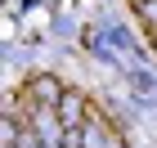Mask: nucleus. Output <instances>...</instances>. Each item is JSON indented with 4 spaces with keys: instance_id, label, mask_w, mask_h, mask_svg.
<instances>
[{
    "instance_id": "20e7f679",
    "label": "nucleus",
    "mask_w": 157,
    "mask_h": 148,
    "mask_svg": "<svg viewBox=\"0 0 157 148\" xmlns=\"http://www.w3.org/2000/svg\"><path fill=\"white\" fill-rule=\"evenodd\" d=\"M81 148H112V139L103 135V126L85 121V126H81Z\"/></svg>"
},
{
    "instance_id": "7ed1b4c3",
    "label": "nucleus",
    "mask_w": 157,
    "mask_h": 148,
    "mask_svg": "<svg viewBox=\"0 0 157 148\" xmlns=\"http://www.w3.org/2000/svg\"><path fill=\"white\" fill-rule=\"evenodd\" d=\"M59 121H63V130L85 126V117H81V99H76V94H63V103H59Z\"/></svg>"
},
{
    "instance_id": "f257e3e1",
    "label": "nucleus",
    "mask_w": 157,
    "mask_h": 148,
    "mask_svg": "<svg viewBox=\"0 0 157 148\" xmlns=\"http://www.w3.org/2000/svg\"><path fill=\"white\" fill-rule=\"evenodd\" d=\"M32 130H36L49 148H63V135H67V130H59V126H54V117H49L45 108H32Z\"/></svg>"
},
{
    "instance_id": "423d86ee",
    "label": "nucleus",
    "mask_w": 157,
    "mask_h": 148,
    "mask_svg": "<svg viewBox=\"0 0 157 148\" xmlns=\"http://www.w3.org/2000/svg\"><path fill=\"white\" fill-rule=\"evenodd\" d=\"M139 9H144V18H153V23H157V0H144Z\"/></svg>"
},
{
    "instance_id": "39448f33",
    "label": "nucleus",
    "mask_w": 157,
    "mask_h": 148,
    "mask_svg": "<svg viewBox=\"0 0 157 148\" xmlns=\"http://www.w3.org/2000/svg\"><path fill=\"white\" fill-rule=\"evenodd\" d=\"M18 148H49V144H45V139H40V135H36V130H27V135H23V139H18Z\"/></svg>"
},
{
    "instance_id": "f03ea898",
    "label": "nucleus",
    "mask_w": 157,
    "mask_h": 148,
    "mask_svg": "<svg viewBox=\"0 0 157 148\" xmlns=\"http://www.w3.org/2000/svg\"><path fill=\"white\" fill-rule=\"evenodd\" d=\"M32 99L45 103V108H59V103H63V90H59L54 76H36V81H32Z\"/></svg>"
}]
</instances>
